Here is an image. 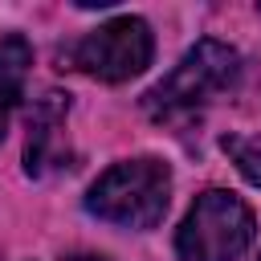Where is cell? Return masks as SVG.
Segmentation results:
<instances>
[{
  "label": "cell",
  "mask_w": 261,
  "mask_h": 261,
  "mask_svg": "<svg viewBox=\"0 0 261 261\" xmlns=\"http://www.w3.org/2000/svg\"><path fill=\"white\" fill-rule=\"evenodd\" d=\"M167 200H171V167L151 155L106 167L86 192L90 216L118 228H155L167 212Z\"/></svg>",
  "instance_id": "6da1fadb"
},
{
  "label": "cell",
  "mask_w": 261,
  "mask_h": 261,
  "mask_svg": "<svg viewBox=\"0 0 261 261\" xmlns=\"http://www.w3.org/2000/svg\"><path fill=\"white\" fill-rule=\"evenodd\" d=\"M237 77H241V57H237L232 45H224V41H196L179 57V65L143 98V106L155 118H163V122L188 118V114L212 106L220 94H228L237 86Z\"/></svg>",
  "instance_id": "7a4b0ae2"
},
{
  "label": "cell",
  "mask_w": 261,
  "mask_h": 261,
  "mask_svg": "<svg viewBox=\"0 0 261 261\" xmlns=\"http://www.w3.org/2000/svg\"><path fill=\"white\" fill-rule=\"evenodd\" d=\"M249 245H253V212L245 208L241 196L224 188L200 192L175 232L179 261H237Z\"/></svg>",
  "instance_id": "3957f363"
},
{
  "label": "cell",
  "mask_w": 261,
  "mask_h": 261,
  "mask_svg": "<svg viewBox=\"0 0 261 261\" xmlns=\"http://www.w3.org/2000/svg\"><path fill=\"white\" fill-rule=\"evenodd\" d=\"M151 53H155V41L147 20L114 16L73 45V65L98 82H130L151 65Z\"/></svg>",
  "instance_id": "277c9868"
},
{
  "label": "cell",
  "mask_w": 261,
  "mask_h": 261,
  "mask_svg": "<svg viewBox=\"0 0 261 261\" xmlns=\"http://www.w3.org/2000/svg\"><path fill=\"white\" fill-rule=\"evenodd\" d=\"M65 110H69V98L49 90L33 114H29V143H24V171L29 175H45V167L53 163V147H57V130L65 122Z\"/></svg>",
  "instance_id": "5b68a950"
},
{
  "label": "cell",
  "mask_w": 261,
  "mask_h": 261,
  "mask_svg": "<svg viewBox=\"0 0 261 261\" xmlns=\"http://www.w3.org/2000/svg\"><path fill=\"white\" fill-rule=\"evenodd\" d=\"M29 65H33V49L24 37H0V139L8 130V114L24 90V77H29Z\"/></svg>",
  "instance_id": "8992f818"
},
{
  "label": "cell",
  "mask_w": 261,
  "mask_h": 261,
  "mask_svg": "<svg viewBox=\"0 0 261 261\" xmlns=\"http://www.w3.org/2000/svg\"><path fill=\"white\" fill-rule=\"evenodd\" d=\"M220 147L232 155V163L241 167V175L261 188V139L257 135H224Z\"/></svg>",
  "instance_id": "52a82bcc"
},
{
  "label": "cell",
  "mask_w": 261,
  "mask_h": 261,
  "mask_svg": "<svg viewBox=\"0 0 261 261\" xmlns=\"http://www.w3.org/2000/svg\"><path fill=\"white\" fill-rule=\"evenodd\" d=\"M69 261H110V257H98V253H77V257H69Z\"/></svg>",
  "instance_id": "ba28073f"
}]
</instances>
